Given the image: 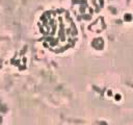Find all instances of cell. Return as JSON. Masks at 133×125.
<instances>
[{
    "mask_svg": "<svg viewBox=\"0 0 133 125\" xmlns=\"http://www.w3.org/2000/svg\"><path fill=\"white\" fill-rule=\"evenodd\" d=\"M38 29L45 46L54 52H63L72 48L78 39L75 22L63 8L45 11L38 20Z\"/></svg>",
    "mask_w": 133,
    "mask_h": 125,
    "instance_id": "1",
    "label": "cell"
}]
</instances>
